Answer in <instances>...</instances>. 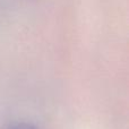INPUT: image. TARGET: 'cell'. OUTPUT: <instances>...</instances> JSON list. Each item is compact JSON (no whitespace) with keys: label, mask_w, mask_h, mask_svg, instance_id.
<instances>
[{"label":"cell","mask_w":129,"mask_h":129,"mask_svg":"<svg viewBox=\"0 0 129 129\" xmlns=\"http://www.w3.org/2000/svg\"><path fill=\"white\" fill-rule=\"evenodd\" d=\"M5 129H38L34 125L25 121H18V122H13L8 125Z\"/></svg>","instance_id":"cell-1"}]
</instances>
